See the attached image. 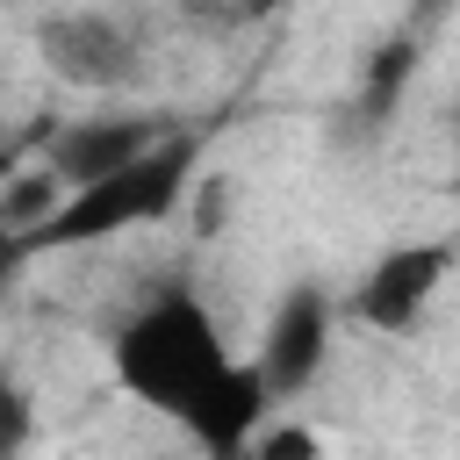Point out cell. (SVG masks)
<instances>
[{
  "mask_svg": "<svg viewBox=\"0 0 460 460\" xmlns=\"http://www.w3.org/2000/svg\"><path fill=\"white\" fill-rule=\"evenodd\" d=\"M201 172V144L194 137H151L137 158H122L115 172L101 180H79L58 194V208L22 230V259H43V252H86V244H108V237H129V230H151L165 216L187 208V187Z\"/></svg>",
  "mask_w": 460,
  "mask_h": 460,
  "instance_id": "1",
  "label": "cell"
},
{
  "mask_svg": "<svg viewBox=\"0 0 460 460\" xmlns=\"http://www.w3.org/2000/svg\"><path fill=\"white\" fill-rule=\"evenodd\" d=\"M108 367H115V388H122L129 402L180 417V410L230 367V338H223L216 309H208L194 288H158V295H144V302L115 323Z\"/></svg>",
  "mask_w": 460,
  "mask_h": 460,
  "instance_id": "2",
  "label": "cell"
},
{
  "mask_svg": "<svg viewBox=\"0 0 460 460\" xmlns=\"http://www.w3.org/2000/svg\"><path fill=\"white\" fill-rule=\"evenodd\" d=\"M36 58L50 65V79L79 86V93H122L144 72V43L122 14L108 7H58L36 22Z\"/></svg>",
  "mask_w": 460,
  "mask_h": 460,
  "instance_id": "3",
  "label": "cell"
},
{
  "mask_svg": "<svg viewBox=\"0 0 460 460\" xmlns=\"http://www.w3.org/2000/svg\"><path fill=\"white\" fill-rule=\"evenodd\" d=\"M446 280H453V244L446 237H402V244H388L359 273L345 316L367 323V331H381V338H410L431 316V302H438Z\"/></svg>",
  "mask_w": 460,
  "mask_h": 460,
  "instance_id": "4",
  "label": "cell"
},
{
  "mask_svg": "<svg viewBox=\"0 0 460 460\" xmlns=\"http://www.w3.org/2000/svg\"><path fill=\"white\" fill-rule=\"evenodd\" d=\"M331 331H338V302L316 280H302V288H288L273 302V316L259 331V352H252V367H259L273 402H295V395L316 388V374L331 359Z\"/></svg>",
  "mask_w": 460,
  "mask_h": 460,
  "instance_id": "5",
  "label": "cell"
},
{
  "mask_svg": "<svg viewBox=\"0 0 460 460\" xmlns=\"http://www.w3.org/2000/svg\"><path fill=\"white\" fill-rule=\"evenodd\" d=\"M266 410H273V395H266V381H259V367L252 359H230L172 424L201 446V453H216V460H244V446H252V431L266 424Z\"/></svg>",
  "mask_w": 460,
  "mask_h": 460,
  "instance_id": "6",
  "label": "cell"
},
{
  "mask_svg": "<svg viewBox=\"0 0 460 460\" xmlns=\"http://www.w3.org/2000/svg\"><path fill=\"white\" fill-rule=\"evenodd\" d=\"M151 137H158V129H151L144 115H79V122H65V129L50 137L43 165H50L65 187H79V180H101V172H115L122 158H137Z\"/></svg>",
  "mask_w": 460,
  "mask_h": 460,
  "instance_id": "7",
  "label": "cell"
},
{
  "mask_svg": "<svg viewBox=\"0 0 460 460\" xmlns=\"http://www.w3.org/2000/svg\"><path fill=\"white\" fill-rule=\"evenodd\" d=\"M417 58H424V36H417V29H395V36L359 65V93H352L359 129H388V122H395V108H402V93H410V79H417Z\"/></svg>",
  "mask_w": 460,
  "mask_h": 460,
  "instance_id": "8",
  "label": "cell"
},
{
  "mask_svg": "<svg viewBox=\"0 0 460 460\" xmlns=\"http://www.w3.org/2000/svg\"><path fill=\"white\" fill-rule=\"evenodd\" d=\"M58 194H65V180L50 172V165H29V172H7L0 180V230L7 237H22V230H36L50 208H58Z\"/></svg>",
  "mask_w": 460,
  "mask_h": 460,
  "instance_id": "9",
  "label": "cell"
},
{
  "mask_svg": "<svg viewBox=\"0 0 460 460\" xmlns=\"http://www.w3.org/2000/svg\"><path fill=\"white\" fill-rule=\"evenodd\" d=\"M36 438V395L0 367V453H22Z\"/></svg>",
  "mask_w": 460,
  "mask_h": 460,
  "instance_id": "10",
  "label": "cell"
}]
</instances>
